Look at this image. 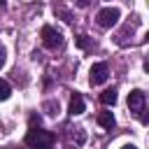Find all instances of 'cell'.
Listing matches in <instances>:
<instances>
[{
    "label": "cell",
    "mask_w": 149,
    "mask_h": 149,
    "mask_svg": "<svg viewBox=\"0 0 149 149\" xmlns=\"http://www.w3.org/2000/svg\"><path fill=\"white\" fill-rule=\"evenodd\" d=\"M107 77H109V68H107V63H93V65H91V72H88V81H91V86H100V84H105Z\"/></svg>",
    "instance_id": "cell-5"
},
{
    "label": "cell",
    "mask_w": 149,
    "mask_h": 149,
    "mask_svg": "<svg viewBox=\"0 0 149 149\" xmlns=\"http://www.w3.org/2000/svg\"><path fill=\"white\" fill-rule=\"evenodd\" d=\"M74 42H77V47H79V49H91V47H93V40H91L88 35H79Z\"/></svg>",
    "instance_id": "cell-9"
},
{
    "label": "cell",
    "mask_w": 149,
    "mask_h": 149,
    "mask_svg": "<svg viewBox=\"0 0 149 149\" xmlns=\"http://www.w3.org/2000/svg\"><path fill=\"white\" fill-rule=\"evenodd\" d=\"M5 61H7V49H5L2 44H0V68L5 65Z\"/></svg>",
    "instance_id": "cell-13"
},
{
    "label": "cell",
    "mask_w": 149,
    "mask_h": 149,
    "mask_svg": "<svg viewBox=\"0 0 149 149\" xmlns=\"http://www.w3.org/2000/svg\"><path fill=\"white\" fill-rule=\"evenodd\" d=\"M119 16H121V12H119L116 7H102V9L95 14V21H98L100 28H112V26L119 23Z\"/></svg>",
    "instance_id": "cell-4"
},
{
    "label": "cell",
    "mask_w": 149,
    "mask_h": 149,
    "mask_svg": "<svg viewBox=\"0 0 149 149\" xmlns=\"http://www.w3.org/2000/svg\"><path fill=\"white\" fill-rule=\"evenodd\" d=\"M9 95H12V86H9V81L0 79V100H7Z\"/></svg>",
    "instance_id": "cell-11"
},
{
    "label": "cell",
    "mask_w": 149,
    "mask_h": 149,
    "mask_svg": "<svg viewBox=\"0 0 149 149\" xmlns=\"http://www.w3.org/2000/svg\"><path fill=\"white\" fill-rule=\"evenodd\" d=\"M77 5H79V7H86V5H88V0H77Z\"/></svg>",
    "instance_id": "cell-14"
},
{
    "label": "cell",
    "mask_w": 149,
    "mask_h": 149,
    "mask_svg": "<svg viewBox=\"0 0 149 149\" xmlns=\"http://www.w3.org/2000/svg\"><path fill=\"white\" fill-rule=\"evenodd\" d=\"M40 35H42V44L47 47V49H61L63 47V35H61V30H56L54 26H44L42 30H40Z\"/></svg>",
    "instance_id": "cell-3"
},
{
    "label": "cell",
    "mask_w": 149,
    "mask_h": 149,
    "mask_svg": "<svg viewBox=\"0 0 149 149\" xmlns=\"http://www.w3.org/2000/svg\"><path fill=\"white\" fill-rule=\"evenodd\" d=\"M54 12H58V14H61V16H63V21H68V23H70V21H72V14H70V12H68V9H63V7H54Z\"/></svg>",
    "instance_id": "cell-12"
},
{
    "label": "cell",
    "mask_w": 149,
    "mask_h": 149,
    "mask_svg": "<svg viewBox=\"0 0 149 149\" xmlns=\"http://www.w3.org/2000/svg\"><path fill=\"white\" fill-rule=\"evenodd\" d=\"M44 112H47L49 116H56V114H58V100H47V102H44Z\"/></svg>",
    "instance_id": "cell-10"
},
{
    "label": "cell",
    "mask_w": 149,
    "mask_h": 149,
    "mask_svg": "<svg viewBox=\"0 0 149 149\" xmlns=\"http://www.w3.org/2000/svg\"><path fill=\"white\" fill-rule=\"evenodd\" d=\"M121 149H137V147H133V144H123Z\"/></svg>",
    "instance_id": "cell-15"
},
{
    "label": "cell",
    "mask_w": 149,
    "mask_h": 149,
    "mask_svg": "<svg viewBox=\"0 0 149 149\" xmlns=\"http://www.w3.org/2000/svg\"><path fill=\"white\" fill-rule=\"evenodd\" d=\"M5 5H7V0H0V7H5Z\"/></svg>",
    "instance_id": "cell-16"
},
{
    "label": "cell",
    "mask_w": 149,
    "mask_h": 149,
    "mask_svg": "<svg viewBox=\"0 0 149 149\" xmlns=\"http://www.w3.org/2000/svg\"><path fill=\"white\" fill-rule=\"evenodd\" d=\"M128 107L135 116H140L142 123H147V114H144L147 112V95H144V91H140V88L130 91L128 93Z\"/></svg>",
    "instance_id": "cell-2"
},
{
    "label": "cell",
    "mask_w": 149,
    "mask_h": 149,
    "mask_svg": "<svg viewBox=\"0 0 149 149\" xmlns=\"http://www.w3.org/2000/svg\"><path fill=\"white\" fill-rule=\"evenodd\" d=\"M54 140H56L54 133L42 130V128H35V126H30V130L23 137L26 147H30V149H51L54 147Z\"/></svg>",
    "instance_id": "cell-1"
},
{
    "label": "cell",
    "mask_w": 149,
    "mask_h": 149,
    "mask_svg": "<svg viewBox=\"0 0 149 149\" xmlns=\"http://www.w3.org/2000/svg\"><path fill=\"white\" fill-rule=\"evenodd\" d=\"M100 102L107 105V107L114 105V102H116V88H114V86H112V88H105V91L100 93Z\"/></svg>",
    "instance_id": "cell-8"
},
{
    "label": "cell",
    "mask_w": 149,
    "mask_h": 149,
    "mask_svg": "<svg viewBox=\"0 0 149 149\" xmlns=\"http://www.w3.org/2000/svg\"><path fill=\"white\" fill-rule=\"evenodd\" d=\"M98 123H100L102 128L112 130V128H114V123H116V119H114V114H112V112H100V114H98Z\"/></svg>",
    "instance_id": "cell-7"
},
{
    "label": "cell",
    "mask_w": 149,
    "mask_h": 149,
    "mask_svg": "<svg viewBox=\"0 0 149 149\" xmlns=\"http://www.w3.org/2000/svg\"><path fill=\"white\" fill-rule=\"evenodd\" d=\"M84 98L79 95V93H72V98H70V114L72 116H77V114H81L84 112Z\"/></svg>",
    "instance_id": "cell-6"
}]
</instances>
